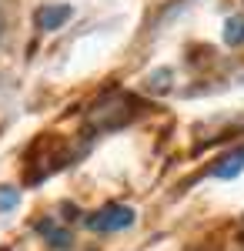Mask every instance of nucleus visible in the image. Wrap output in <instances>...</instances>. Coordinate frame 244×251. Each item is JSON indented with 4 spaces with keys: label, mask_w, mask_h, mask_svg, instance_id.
Returning <instances> with one entry per match:
<instances>
[{
    "label": "nucleus",
    "mask_w": 244,
    "mask_h": 251,
    "mask_svg": "<svg viewBox=\"0 0 244 251\" xmlns=\"http://www.w3.org/2000/svg\"><path fill=\"white\" fill-rule=\"evenodd\" d=\"M131 225H134V208H127V204H107L87 218L91 231H124Z\"/></svg>",
    "instance_id": "nucleus-1"
},
{
    "label": "nucleus",
    "mask_w": 244,
    "mask_h": 251,
    "mask_svg": "<svg viewBox=\"0 0 244 251\" xmlns=\"http://www.w3.org/2000/svg\"><path fill=\"white\" fill-rule=\"evenodd\" d=\"M71 7L67 3H47V7H40L37 14H34V24H37L44 34H50V30H57V27H64L67 20H71Z\"/></svg>",
    "instance_id": "nucleus-2"
},
{
    "label": "nucleus",
    "mask_w": 244,
    "mask_h": 251,
    "mask_svg": "<svg viewBox=\"0 0 244 251\" xmlns=\"http://www.w3.org/2000/svg\"><path fill=\"white\" fill-rule=\"evenodd\" d=\"M241 171H244V148L224 154L214 168H211V174H214V177H221V181H231V177H238Z\"/></svg>",
    "instance_id": "nucleus-3"
},
{
    "label": "nucleus",
    "mask_w": 244,
    "mask_h": 251,
    "mask_svg": "<svg viewBox=\"0 0 244 251\" xmlns=\"http://www.w3.org/2000/svg\"><path fill=\"white\" fill-rule=\"evenodd\" d=\"M37 231L44 234V238H47V245H54V248H67V245H71V231H67V228H60L57 221H40Z\"/></svg>",
    "instance_id": "nucleus-4"
},
{
    "label": "nucleus",
    "mask_w": 244,
    "mask_h": 251,
    "mask_svg": "<svg viewBox=\"0 0 244 251\" xmlns=\"http://www.w3.org/2000/svg\"><path fill=\"white\" fill-rule=\"evenodd\" d=\"M224 44H231V47H241L244 44V14L224 20Z\"/></svg>",
    "instance_id": "nucleus-5"
},
{
    "label": "nucleus",
    "mask_w": 244,
    "mask_h": 251,
    "mask_svg": "<svg viewBox=\"0 0 244 251\" xmlns=\"http://www.w3.org/2000/svg\"><path fill=\"white\" fill-rule=\"evenodd\" d=\"M14 201H17V194L10 191V188H3V191H0V211H7V208H14Z\"/></svg>",
    "instance_id": "nucleus-6"
},
{
    "label": "nucleus",
    "mask_w": 244,
    "mask_h": 251,
    "mask_svg": "<svg viewBox=\"0 0 244 251\" xmlns=\"http://www.w3.org/2000/svg\"><path fill=\"white\" fill-rule=\"evenodd\" d=\"M0 37H3V20H0Z\"/></svg>",
    "instance_id": "nucleus-7"
}]
</instances>
